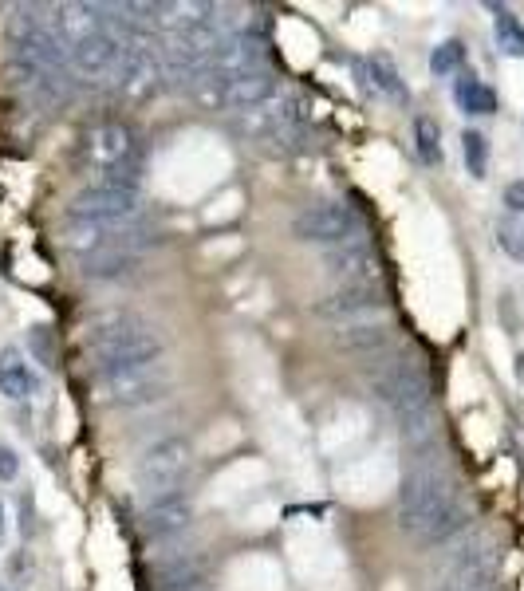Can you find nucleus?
I'll list each match as a JSON object with an SVG mask.
<instances>
[{
  "mask_svg": "<svg viewBox=\"0 0 524 591\" xmlns=\"http://www.w3.org/2000/svg\"><path fill=\"white\" fill-rule=\"evenodd\" d=\"M493 32H497V48L513 60L524 56V24L509 12V8H497V20H493Z\"/></svg>",
  "mask_w": 524,
  "mask_h": 591,
  "instance_id": "obj_24",
  "label": "nucleus"
},
{
  "mask_svg": "<svg viewBox=\"0 0 524 591\" xmlns=\"http://www.w3.org/2000/svg\"><path fill=\"white\" fill-rule=\"evenodd\" d=\"M190 465H194V446H190V438L170 434V438L154 442V446L138 458V465H134V481H138V489H146L150 497L174 493V489L186 481Z\"/></svg>",
  "mask_w": 524,
  "mask_h": 591,
  "instance_id": "obj_6",
  "label": "nucleus"
},
{
  "mask_svg": "<svg viewBox=\"0 0 524 591\" xmlns=\"http://www.w3.org/2000/svg\"><path fill=\"white\" fill-rule=\"evenodd\" d=\"M461 150H465V166L473 178H485L489 170V138L481 131H465L461 134Z\"/></svg>",
  "mask_w": 524,
  "mask_h": 591,
  "instance_id": "obj_26",
  "label": "nucleus"
},
{
  "mask_svg": "<svg viewBox=\"0 0 524 591\" xmlns=\"http://www.w3.org/2000/svg\"><path fill=\"white\" fill-rule=\"evenodd\" d=\"M276 75L272 67L268 71H253V75H237V79H225V83H201L197 87V99L209 103V107H225L233 115L241 111H253L268 99H276Z\"/></svg>",
  "mask_w": 524,
  "mask_h": 591,
  "instance_id": "obj_11",
  "label": "nucleus"
},
{
  "mask_svg": "<svg viewBox=\"0 0 524 591\" xmlns=\"http://www.w3.org/2000/svg\"><path fill=\"white\" fill-rule=\"evenodd\" d=\"M103 379V391L115 406H150L158 398H166L174 379L166 371V363H142V367H127V371H111V375H99Z\"/></svg>",
  "mask_w": 524,
  "mask_h": 591,
  "instance_id": "obj_10",
  "label": "nucleus"
},
{
  "mask_svg": "<svg viewBox=\"0 0 524 591\" xmlns=\"http://www.w3.org/2000/svg\"><path fill=\"white\" fill-rule=\"evenodd\" d=\"M497 568H501V552L489 540H473L469 548H461L446 572V580L438 591H493L497 588Z\"/></svg>",
  "mask_w": 524,
  "mask_h": 591,
  "instance_id": "obj_12",
  "label": "nucleus"
},
{
  "mask_svg": "<svg viewBox=\"0 0 524 591\" xmlns=\"http://www.w3.org/2000/svg\"><path fill=\"white\" fill-rule=\"evenodd\" d=\"M83 276L87 280H115V276H131L134 268L142 264L138 253H123V249H103V253H91L83 257Z\"/></svg>",
  "mask_w": 524,
  "mask_h": 591,
  "instance_id": "obj_20",
  "label": "nucleus"
},
{
  "mask_svg": "<svg viewBox=\"0 0 524 591\" xmlns=\"http://www.w3.org/2000/svg\"><path fill=\"white\" fill-rule=\"evenodd\" d=\"M83 158L103 174L99 182L142 190V146L123 123H99L83 134Z\"/></svg>",
  "mask_w": 524,
  "mask_h": 591,
  "instance_id": "obj_4",
  "label": "nucleus"
},
{
  "mask_svg": "<svg viewBox=\"0 0 524 591\" xmlns=\"http://www.w3.org/2000/svg\"><path fill=\"white\" fill-rule=\"evenodd\" d=\"M138 213H142V190L111 186V182H95L79 190L67 205V221L75 225H138Z\"/></svg>",
  "mask_w": 524,
  "mask_h": 591,
  "instance_id": "obj_5",
  "label": "nucleus"
},
{
  "mask_svg": "<svg viewBox=\"0 0 524 591\" xmlns=\"http://www.w3.org/2000/svg\"><path fill=\"white\" fill-rule=\"evenodd\" d=\"M394 339L391 324H375V320H359V324H343V328L331 335V343L339 351H355V355H375V351H387Z\"/></svg>",
  "mask_w": 524,
  "mask_h": 591,
  "instance_id": "obj_17",
  "label": "nucleus"
},
{
  "mask_svg": "<svg viewBox=\"0 0 524 591\" xmlns=\"http://www.w3.org/2000/svg\"><path fill=\"white\" fill-rule=\"evenodd\" d=\"M414 150H418V158L426 166H442V127H438V119H430V115L414 119Z\"/></svg>",
  "mask_w": 524,
  "mask_h": 591,
  "instance_id": "obj_23",
  "label": "nucleus"
},
{
  "mask_svg": "<svg viewBox=\"0 0 524 591\" xmlns=\"http://www.w3.org/2000/svg\"><path fill=\"white\" fill-rule=\"evenodd\" d=\"M123 52H127V36L119 28H99L75 44H67V67L79 75V79H119V67H123Z\"/></svg>",
  "mask_w": 524,
  "mask_h": 591,
  "instance_id": "obj_9",
  "label": "nucleus"
},
{
  "mask_svg": "<svg viewBox=\"0 0 524 591\" xmlns=\"http://www.w3.org/2000/svg\"><path fill=\"white\" fill-rule=\"evenodd\" d=\"M324 268H328L335 280H343V284H379V253H375V245L359 233V237H351V241H343V245H331L328 253H324Z\"/></svg>",
  "mask_w": 524,
  "mask_h": 591,
  "instance_id": "obj_14",
  "label": "nucleus"
},
{
  "mask_svg": "<svg viewBox=\"0 0 524 591\" xmlns=\"http://www.w3.org/2000/svg\"><path fill=\"white\" fill-rule=\"evenodd\" d=\"M387 308V292L379 288V284H343V288H335L328 292L324 300H316V316L320 320H328V324H359L363 316H375V312H383Z\"/></svg>",
  "mask_w": 524,
  "mask_h": 591,
  "instance_id": "obj_13",
  "label": "nucleus"
},
{
  "mask_svg": "<svg viewBox=\"0 0 524 591\" xmlns=\"http://www.w3.org/2000/svg\"><path fill=\"white\" fill-rule=\"evenodd\" d=\"M497 237H501V245H505V253H513V257H524V233L513 225V221H501L497 225Z\"/></svg>",
  "mask_w": 524,
  "mask_h": 591,
  "instance_id": "obj_29",
  "label": "nucleus"
},
{
  "mask_svg": "<svg viewBox=\"0 0 524 591\" xmlns=\"http://www.w3.org/2000/svg\"><path fill=\"white\" fill-rule=\"evenodd\" d=\"M454 99L465 115H493L497 111V91L485 87L473 71H461L458 75V87H454Z\"/></svg>",
  "mask_w": 524,
  "mask_h": 591,
  "instance_id": "obj_21",
  "label": "nucleus"
},
{
  "mask_svg": "<svg viewBox=\"0 0 524 591\" xmlns=\"http://www.w3.org/2000/svg\"><path fill=\"white\" fill-rule=\"evenodd\" d=\"M253 71H268V36H264L261 28H237V32L213 52V60L205 64L197 87H201V83H225V79L253 75Z\"/></svg>",
  "mask_w": 524,
  "mask_h": 591,
  "instance_id": "obj_7",
  "label": "nucleus"
},
{
  "mask_svg": "<svg viewBox=\"0 0 524 591\" xmlns=\"http://www.w3.org/2000/svg\"><path fill=\"white\" fill-rule=\"evenodd\" d=\"M363 233V221L343 201H320L292 217V237L304 245H343Z\"/></svg>",
  "mask_w": 524,
  "mask_h": 591,
  "instance_id": "obj_8",
  "label": "nucleus"
},
{
  "mask_svg": "<svg viewBox=\"0 0 524 591\" xmlns=\"http://www.w3.org/2000/svg\"><path fill=\"white\" fill-rule=\"evenodd\" d=\"M461 501L458 485L450 477V469L434 458H418V465L406 473L402 489H398V528L406 536H422L446 509H454Z\"/></svg>",
  "mask_w": 524,
  "mask_h": 591,
  "instance_id": "obj_2",
  "label": "nucleus"
},
{
  "mask_svg": "<svg viewBox=\"0 0 524 591\" xmlns=\"http://www.w3.org/2000/svg\"><path fill=\"white\" fill-rule=\"evenodd\" d=\"M190 521H194V501H190V493H182V489L158 493V497H150L146 509H142V532L154 536V540H166V536L186 532Z\"/></svg>",
  "mask_w": 524,
  "mask_h": 591,
  "instance_id": "obj_15",
  "label": "nucleus"
},
{
  "mask_svg": "<svg viewBox=\"0 0 524 591\" xmlns=\"http://www.w3.org/2000/svg\"><path fill=\"white\" fill-rule=\"evenodd\" d=\"M517 379L524 383V355H517Z\"/></svg>",
  "mask_w": 524,
  "mask_h": 591,
  "instance_id": "obj_33",
  "label": "nucleus"
},
{
  "mask_svg": "<svg viewBox=\"0 0 524 591\" xmlns=\"http://www.w3.org/2000/svg\"><path fill=\"white\" fill-rule=\"evenodd\" d=\"M402 422V446L410 450V454H430L434 446H438V410L434 406H426V410H418V414H406V418H398Z\"/></svg>",
  "mask_w": 524,
  "mask_h": 591,
  "instance_id": "obj_19",
  "label": "nucleus"
},
{
  "mask_svg": "<svg viewBox=\"0 0 524 591\" xmlns=\"http://www.w3.org/2000/svg\"><path fill=\"white\" fill-rule=\"evenodd\" d=\"M0 391L16 402L32 398L40 391V375L32 371V359L20 351V347H4L0 351Z\"/></svg>",
  "mask_w": 524,
  "mask_h": 591,
  "instance_id": "obj_16",
  "label": "nucleus"
},
{
  "mask_svg": "<svg viewBox=\"0 0 524 591\" xmlns=\"http://www.w3.org/2000/svg\"><path fill=\"white\" fill-rule=\"evenodd\" d=\"M16 473H20V458H16V450L0 442V481H12Z\"/></svg>",
  "mask_w": 524,
  "mask_h": 591,
  "instance_id": "obj_30",
  "label": "nucleus"
},
{
  "mask_svg": "<svg viewBox=\"0 0 524 591\" xmlns=\"http://www.w3.org/2000/svg\"><path fill=\"white\" fill-rule=\"evenodd\" d=\"M0 591H4V588H0Z\"/></svg>",
  "mask_w": 524,
  "mask_h": 591,
  "instance_id": "obj_34",
  "label": "nucleus"
},
{
  "mask_svg": "<svg viewBox=\"0 0 524 591\" xmlns=\"http://www.w3.org/2000/svg\"><path fill=\"white\" fill-rule=\"evenodd\" d=\"M465 60V44L461 40H446V44H438L434 52H430V71L434 75H454Z\"/></svg>",
  "mask_w": 524,
  "mask_h": 591,
  "instance_id": "obj_27",
  "label": "nucleus"
},
{
  "mask_svg": "<svg viewBox=\"0 0 524 591\" xmlns=\"http://www.w3.org/2000/svg\"><path fill=\"white\" fill-rule=\"evenodd\" d=\"M87 351H91L99 375H111V371H127V367H142V363H158L162 335L150 324L119 312V316L95 320L87 328Z\"/></svg>",
  "mask_w": 524,
  "mask_h": 591,
  "instance_id": "obj_1",
  "label": "nucleus"
},
{
  "mask_svg": "<svg viewBox=\"0 0 524 591\" xmlns=\"http://www.w3.org/2000/svg\"><path fill=\"white\" fill-rule=\"evenodd\" d=\"M505 205H509L513 213H524V182H509V186H505Z\"/></svg>",
  "mask_w": 524,
  "mask_h": 591,
  "instance_id": "obj_31",
  "label": "nucleus"
},
{
  "mask_svg": "<svg viewBox=\"0 0 524 591\" xmlns=\"http://www.w3.org/2000/svg\"><path fill=\"white\" fill-rule=\"evenodd\" d=\"M371 75H375V87L383 91V95H391L394 103H406V83H402V75H398V67L387 52H375L371 60Z\"/></svg>",
  "mask_w": 524,
  "mask_h": 591,
  "instance_id": "obj_25",
  "label": "nucleus"
},
{
  "mask_svg": "<svg viewBox=\"0 0 524 591\" xmlns=\"http://www.w3.org/2000/svg\"><path fill=\"white\" fill-rule=\"evenodd\" d=\"M4 536H8V521H4V505H0V544H4Z\"/></svg>",
  "mask_w": 524,
  "mask_h": 591,
  "instance_id": "obj_32",
  "label": "nucleus"
},
{
  "mask_svg": "<svg viewBox=\"0 0 524 591\" xmlns=\"http://www.w3.org/2000/svg\"><path fill=\"white\" fill-rule=\"evenodd\" d=\"M493 591H497V588H493Z\"/></svg>",
  "mask_w": 524,
  "mask_h": 591,
  "instance_id": "obj_35",
  "label": "nucleus"
},
{
  "mask_svg": "<svg viewBox=\"0 0 524 591\" xmlns=\"http://www.w3.org/2000/svg\"><path fill=\"white\" fill-rule=\"evenodd\" d=\"M469 521H473V509H469V501H458L454 509H446V513L434 521V525L418 536V544H422V548H438V544H446L450 536H458L461 528H469Z\"/></svg>",
  "mask_w": 524,
  "mask_h": 591,
  "instance_id": "obj_22",
  "label": "nucleus"
},
{
  "mask_svg": "<svg viewBox=\"0 0 524 591\" xmlns=\"http://www.w3.org/2000/svg\"><path fill=\"white\" fill-rule=\"evenodd\" d=\"M209 580V564L201 556H178L174 564L158 568V588L162 591H201Z\"/></svg>",
  "mask_w": 524,
  "mask_h": 591,
  "instance_id": "obj_18",
  "label": "nucleus"
},
{
  "mask_svg": "<svg viewBox=\"0 0 524 591\" xmlns=\"http://www.w3.org/2000/svg\"><path fill=\"white\" fill-rule=\"evenodd\" d=\"M28 343H32V351H36V359H40L44 367H56V351H52V335H48V328H32Z\"/></svg>",
  "mask_w": 524,
  "mask_h": 591,
  "instance_id": "obj_28",
  "label": "nucleus"
},
{
  "mask_svg": "<svg viewBox=\"0 0 524 591\" xmlns=\"http://www.w3.org/2000/svg\"><path fill=\"white\" fill-rule=\"evenodd\" d=\"M367 383H371L375 398L387 402L398 418L434 406V383H430V371H426V363H422L414 351L387 355L379 367H371Z\"/></svg>",
  "mask_w": 524,
  "mask_h": 591,
  "instance_id": "obj_3",
  "label": "nucleus"
}]
</instances>
